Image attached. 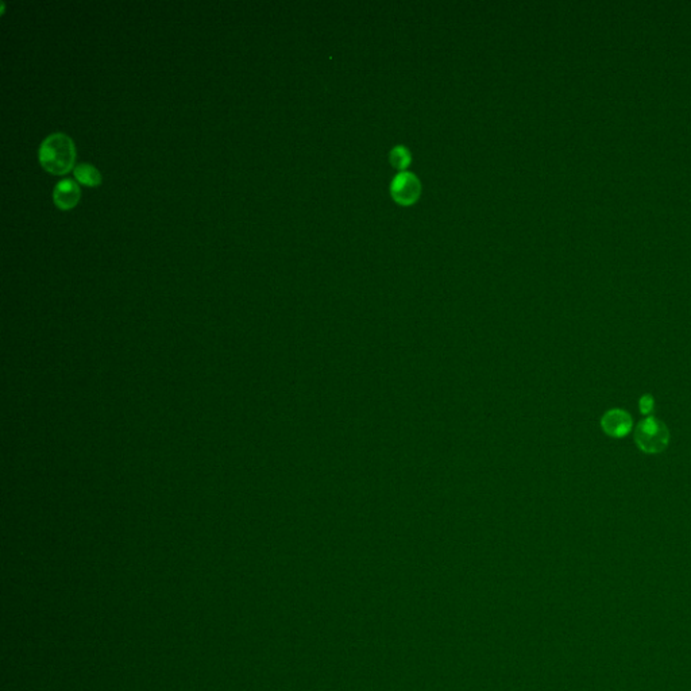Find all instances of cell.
Wrapping results in <instances>:
<instances>
[{"label": "cell", "mask_w": 691, "mask_h": 691, "mask_svg": "<svg viewBox=\"0 0 691 691\" xmlns=\"http://www.w3.org/2000/svg\"><path fill=\"white\" fill-rule=\"evenodd\" d=\"M390 162L397 169L406 168L409 165V162H410V153H409V150L405 146H403V144L396 146L390 151Z\"/></svg>", "instance_id": "7"}, {"label": "cell", "mask_w": 691, "mask_h": 691, "mask_svg": "<svg viewBox=\"0 0 691 691\" xmlns=\"http://www.w3.org/2000/svg\"><path fill=\"white\" fill-rule=\"evenodd\" d=\"M73 174L80 184L86 185V187H99L102 184V180H103L100 171L96 167H93L92 164H86V162L77 164L73 169Z\"/></svg>", "instance_id": "6"}, {"label": "cell", "mask_w": 691, "mask_h": 691, "mask_svg": "<svg viewBox=\"0 0 691 691\" xmlns=\"http://www.w3.org/2000/svg\"><path fill=\"white\" fill-rule=\"evenodd\" d=\"M392 196L403 205H409L416 202L422 192V185L419 178L410 172L399 173L392 181Z\"/></svg>", "instance_id": "3"}, {"label": "cell", "mask_w": 691, "mask_h": 691, "mask_svg": "<svg viewBox=\"0 0 691 691\" xmlns=\"http://www.w3.org/2000/svg\"><path fill=\"white\" fill-rule=\"evenodd\" d=\"M38 161L50 174H66L70 169H75L76 144L65 133H52L39 144Z\"/></svg>", "instance_id": "1"}, {"label": "cell", "mask_w": 691, "mask_h": 691, "mask_svg": "<svg viewBox=\"0 0 691 691\" xmlns=\"http://www.w3.org/2000/svg\"><path fill=\"white\" fill-rule=\"evenodd\" d=\"M636 444L648 454H656L663 451L670 442V432L662 422L647 417L641 420L634 432Z\"/></svg>", "instance_id": "2"}, {"label": "cell", "mask_w": 691, "mask_h": 691, "mask_svg": "<svg viewBox=\"0 0 691 691\" xmlns=\"http://www.w3.org/2000/svg\"><path fill=\"white\" fill-rule=\"evenodd\" d=\"M82 198L80 185L72 178L59 180L53 189V202L58 209L69 211L77 205Z\"/></svg>", "instance_id": "4"}, {"label": "cell", "mask_w": 691, "mask_h": 691, "mask_svg": "<svg viewBox=\"0 0 691 691\" xmlns=\"http://www.w3.org/2000/svg\"><path fill=\"white\" fill-rule=\"evenodd\" d=\"M601 426L609 436L623 437L628 435L632 428V417L623 409H612L605 413Z\"/></svg>", "instance_id": "5"}, {"label": "cell", "mask_w": 691, "mask_h": 691, "mask_svg": "<svg viewBox=\"0 0 691 691\" xmlns=\"http://www.w3.org/2000/svg\"><path fill=\"white\" fill-rule=\"evenodd\" d=\"M640 409H641V412H643L644 415H650V413L652 412V409H654V400H652V397H651V396L645 395V396L640 400Z\"/></svg>", "instance_id": "8"}]
</instances>
